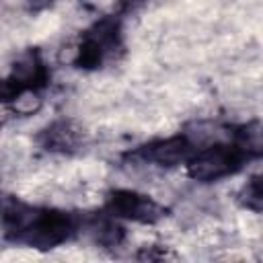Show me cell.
I'll use <instances>...</instances> for the list:
<instances>
[{"mask_svg": "<svg viewBox=\"0 0 263 263\" xmlns=\"http://www.w3.org/2000/svg\"><path fill=\"white\" fill-rule=\"evenodd\" d=\"M82 224L80 216L66 210L29 205L8 195L2 201V238L12 245L51 251L70 242Z\"/></svg>", "mask_w": 263, "mask_h": 263, "instance_id": "obj_1", "label": "cell"}, {"mask_svg": "<svg viewBox=\"0 0 263 263\" xmlns=\"http://www.w3.org/2000/svg\"><path fill=\"white\" fill-rule=\"evenodd\" d=\"M251 160L253 156L236 142V138L232 136V127H230L226 140L197 148L193 158L187 162L185 171L193 181L216 183V181L234 177Z\"/></svg>", "mask_w": 263, "mask_h": 263, "instance_id": "obj_2", "label": "cell"}, {"mask_svg": "<svg viewBox=\"0 0 263 263\" xmlns=\"http://www.w3.org/2000/svg\"><path fill=\"white\" fill-rule=\"evenodd\" d=\"M119 51H123L121 16L107 14L92 23L80 35L72 64L80 70H99L111 60H115Z\"/></svg>", "mask_w": 263, "mask_h": 263, "instance_id": "obj_3", "label": "cell"}, {"mask_svg": "<svg viewBox=\"0 0 263 263\" xmlns=\"http://www.w3.org/2000/svg\"><path fill=\"white\" fill-rule=\"evenodd\" d=\"M197 144L187 134H175L166 138H156L146 144L136 146L134 150L125 152L123 156L138 164L173 168V166H187V162L197 152Z\"/></svg>", "mask_w": 263, "mask_h": 263, "instance_id": "obj_4", "label": "cell"}, {"mask_svg": "<svg viewBox=\"0 0 263 263\" xmlns=\"http://www.w3.org/2000/svg\"><path fill=\"white\" fill-rule=\"evenodd\" d=\"M103 212L117 218L119 222L136 224H156L166 216V208L158 203L152 195L140 193L136 189H111L105 195Z\"/></svg>", "mask_w": 263, "mask_h": 263, "instance_id": "obj_5", "label": "cell"}, {"mask_svg": "<svg viewBox=\"0 0 263 263\" xmlns=\"http://www.w3.org/2000/svg\"><path fill=\"white\" fill-rule=\"evenodd\" d=\"M51 72L37 49H27L10 66L2 82V101H10L23 90H43L49 84Z\"/></svg>", "mask_w": 263, "mask_h": 263, "instance_id": "obj_6", "label": "cell"}, {"mask_svg": "<svg viewBox=\"0 0 263 263\" xmlns=\"http://www.w3.org/2000/svg\"><path fill=\"white\" fill-rule=\"evenodd\" d=\"M37 144L51 154H74L84 146L86 134L74 119H53L39 134Z\"/></svg>", "mask_w": 263, "mask_h": 263, "instance_id": "obj_7", "label": "cell"}, {"mask_svg": "<svg viewBox=\"0 0 263 263\" xmlns=\"http://www.w3.org/2000/svg\"><path fill=\"white\" fill-rule=\"evenodd\" d=\"M238 203L251 212H263V173L251 177L238 191Z\"/></svg>", "mask_w": 263, "mask_h": 263, "instance_id": "obj_8", "label": "cell"}, {"mask_svg": "<svg viewBox=\"0 0 263 263\" xmlns=\"http://www.w3.org/2000/svg\"><path fill=\"white\" fill-rule=\"evenodd\" d=\"M4 107L21 117H27V115H33L37 113L41 107H43V97H41V90H23L18 92L16 97H12L10 101L4 103Z\"/></svg>", "mask_w": 263, "mask_h": 263, "instance_id": "obj_9", "label": "cell"}, {"mask_svg": "<svg viewBox=\"0 0 263 263\" xmlns=\"http://www.w3.org/2000/svg\"><path fill=\"white\" fill-rule=\"evenodd\" d=\"M146 0H117V14H127V12H134L136 8H140Z\"/></svg>", "mask_w": 263, "mask_h": 263, "instance_id": "obj_10", "label": "cell"}, {"mask_svg": "<svg viewBox=\"0 0 263 263\" xmlns=\"http://www.w3.org/2000/svg\"><path fill=\"white\" fill-rule=\"evenodd\" d=\"M25 2H27L29 12H41V10H47L49 6L55 4V0H25Z\"/></svg>", "mask_w": 263, "mask_h": 263, "instance_id": "obj_11", "label": "cell"}]
</instances>
